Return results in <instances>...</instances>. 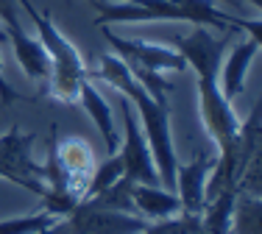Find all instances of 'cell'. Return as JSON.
<instances>
[{"instance_id": "1", "label": "cell", "mask_w": 262, "mask_h": 234, "mask_svg": "<svg viewBox=\"0 0 262 234\" xmlns=\"http://www.w3.org/2000/svg\"><path fill=\"white\" fill-rule=\"evenodd\" d=\"M101 59V70L98 76L109 84L112 89H117L123 98H128L131 106L140 112V126L142 134L148 139V148H151L154 165L159 170V181L165 190H173L176 193V148H173V137H170V103L167 101H157L148 89H142L137 84V78L128 73L126 61H123L117 53H103Z\"/></svg>"}, {"instance_id": "2", "label": "cell", "mask_w": 262, "mask_h": 234, "mask_svg": "<svg viewBox=\"0 0 262 234\" xmlns=\"http://www.w3.org/2000/svg\"><path fill=\"white\" fill-rule=\"evenodd\" d=\"M17 3L31 17V22L36 28V39L45 45L48 56H51V95L64 103H73L78 98V84L90 76L84 56L59 31V26L51 20L48 11H39L31 0H17Z\"/></svg>"}, {"instance_id": "3", "label": "cell", "mask_w": 262, "mask_h": 234, "mask_svg": "<svg viewBox=\"0 0 262 234\" xmlns=\"http://www.w3.org/2000/svg\"><path fill=\"white\" fill-rule=\"evenodd\" d=\"M34 134L20 131V126H11L0 137V178L42 195L45 181H42V165L34 159Z\"/></svg>"}, {"instance_id": "4", "label": "cell", "mask_w": 262, "mask_h": 234, "mask_svg": "<svg viewBox=\"0 0 262 234\" xmlns=\"http://www.w3.org/2000/svg\"><path fill=\"white\" fill-rule=\"evenodd\" d=\"M198 109L204 128L217 151L232 145L240 131V120L232 109V101L217 87V76H198Z\"/></svg>"}, {"instance_id": "5", "label": "cell", "mask_w": 262, "mask_h": 234, "mask_svg": "<svg viewBox=\"0 0 262 234\" xmlns=\"http://www.w3.org/2000/svg\"><path fill=\"white\" fill-rule=\"evenodd\" d=\"M120 109H123V139H120L117 153L123 159V176L137 184H162L159 170L151 156V148H148V139L142 134V126L134 117V112H131V101L123 95H120Z\"/></svg>"}, {"instance_id": "6", "label": "cell", "mask_w": 262, "mask_h": 234, "mask_svg": "<svg viewBox=\"0 0 262 234\" xmlns=\"http://www.w3.org/2000/svg\"><path fill=\"white\" fill-rule=\"evenodd\" d=\"M109 22H187V14L179 0H120L98 6L95 26Z\"/></svg>"}, {"instance_id": "7", "label": "cell", "mask_w": 262, "mask_h": 234, "mask_svg": "<svg viewBox=\"0 0 262 234\" xmlns=\"http://www.w3.org/2000/svg\"><path fill=\"white\" fill-rule=\"evenodd\" d=\"M106 42L126 64L145 67V70H154V73H184L187 70L182 53L176 48L154 45L148 39H123V36H115L109 28H106Z\"/></svg>"}, {"instance_id": "8", "label": "cell", "mask_w": 262, "mask_h": 234, "mask_svg": "<svg viewBox=\"0 0 262 234\" xmlns=\"http://www.w3.org/2000/svg\"><path fill=\"white\" fill-rule=\"evenodd\" d=\"M64 220L73 234H140L148 226L140 215L101 209L86 201H81L70 215H64Z\"/></svg>"}, {"instance_id": "9", "label": "cell", "mask_w": 262, "mask_h": 234, "mask_svg": "<svg viewBox=\"0 0 262 234\" xmlns=\"http://www.w3.org/2000/svg\"><path fill=\"white\" fill-rule=\"evenodd\" d=\"M229 34H221L215 36L212 28H204V26H195L192 34L176 39V51L182 53L184 64L195 70V76H217V67H221V59L226 53V39Z\"/></svg>"}, {"instance_id": "10", "label": "cell", "mask_w": 262, "mask_h": 234, "mask_svg": "<svg viewBox=\"0 0 262 234\" xmlns=\"http://www.w3.org/2000/svg\"><path fill=\"white\" fill-rule=\"evenodd\" d=\"M209 170H212L209 153H198L190 165L176 168V187H179V206H182V215H201Z\"/></svg>"}, {"instance_id": "11", "label": "cell", "mask_w": 262, "mask_h": 234, "mask_svg": "<svg viewBox=\"0 0 262 234\" xmlns=\"http://www.w3.org/2000/svg\"><path fill=\"white\" fill-rule=\"evenodd\" d=\"M257 53H259V36H248V39L237 42L232 53L223 59V67H217V87L229 101H234L246 87V76L251 70V61L257 59Z\"/></svg>"}, {"instance_id": "12", "label": "cell", "mask_w": 262, "mask_h": 234, "mask_svg": "<svg viewBox=\"0 0 262 234\" xmlns=\"http://www.w3.org/2000/svg\"><path fill=\"white\" fill-rule=\"evenodd\" d=\"M131 204L134 212L142 215L148 220H165L173 218L176 212H182L179 206V195L173 190H165L162 184H137L131 181Z\"/></svg>"}, {"instance_id": "13", "label": "cell", "mask_w": 262, "mask_h": 234, "mask_svg": "<svg viewBox=\"0 0 262 234\" xmlns=\"http://www.w3.org/2000/svg\"><path fill=\"white\" fill-rule=\"evenodd\" d=\"M6 36L11 39L17 64L26 70V76L34 78V81H51V56H48L45 45L36 36H31L26 28L9 31Z\"/></svg>"}, {"instance_id": "14", "label": "cell", "mask_w": 262, "mask_h": 234, "mask_svg": "<svg viewBox=\"0 0 262 234\" xmlns=\"http://www.w3.org/2000/svg\"><path fill=\"white\" fill-rule=\"evenodd\" d=\"M76 101H81L84 112L92 117V123H95V128L101 131L109 153H115L117 148H120V137H117V126H115V120H112V109H109V103H106V98L92 87V81L84 78V81L78 84V98Z\"/></svg>"}, {"instance_id": "15", "label": "cell", "mask_w": 262, "mask_h": 234, "mask_svg": "<svg viewBox=\"0 0 262 234\" xmlns=\"http://www.w3.org/2000/svg\"><path fill=\"white\" fill-rule=\"evenodd\" d=\"M56 151H59V159H61V165H64L67 176H70L73 190H76L78 195H84V187L92 176V168H95L90 143H84L81 137H70V139H64V143H56Z\"/></svg>"}, {"instance_id": "16", "label": "cell", "mask_w": 262, "mask_h": 234, "mask_svg": "<svg viewBox=\"0 0 262 234\" xmlns=\"http://www.w3.org/2000/svg\"><path fill=\"white\" fill-rule=\"evenodd\" d=\"M229 234H262V204H259V195L240 193V190L234 193Z\"/></svg>"}, {"instance_id": "17", "label": "cell", "mask_w": 262, "mask_h": 234, "mask_svg": "<svg viewBox=\"0 0 262 234\" xmlns=\"http://www.w3.org/2000/svg\"><path fill=\"white\" fill-rule=\"evenodd\" d=\"M117 178H123V159H120V153L115 151L109 159H106V162H101V165H95V168H92V176H90V181H86V187H84L81 201L92 198V195H98V193H103V190L112 187Z\"/></svg>"}, {"instance_id": "18", "label": "cell", "mask_w": 262, "mask_h": 234, "mask_svg": "<svg viewBox=\"0 0 262 234\" xmlns=\"http://www.w3.org/2000/svg\"><path fill=\"white\" fill-rule=\"evenodd\" d=\"M56 220H59L56 215L39 209V212H34V215H20V218L0 220V234H36V231L48 229V226H53Z\"/></svg>"}, {"instance_id": "19", "label": "cell", "mask_w": 262, "mask_h": 234, "mask_svg": "<svg viewBox=\"0 0 262 234\" xmlns=\"http://www.w3.org/2000/svg\"><path fill=\"white\" fill-rule=\"evenodd\" d=\"M198 218L201 215H173L165 220H154L151 226H145L140 234H195L198 231Z\"/></svg>"}, {"instance_id": "20", "label": "cell", "mask_w": 262, "mask_h": 234, "mask_svg": "<svg viewBox=\"0 0 262 234\" xmlns=\"http://www.w3.org/2000/svg\"><path fill=\"white\" fill-rule=\"evenodd\" d=\"M0 22L6 26V34L23 28L20 26V3L17 0H0Z\"/></svg>"}, {"instance_id": "21", "label": "cell", "mask_w": 262, "mask_h": 234, "mask_svg": "<svg viewBox=\"0 0 262 234\" xmlns=\"http://www.w3.org/2000/svg\"><path fill=\"white\" fill-rule=\"evenodd\" d=\"M14 101H23V95L11 87L9 81H6V76H3V59H0V106H9V103H14Z\"/></svg>"}, {"instance_id": "22", "label": "cell", "mask_w": 262, "mask_h": 234, "mask_svg": "<svg viewBox=\"0 0 262 234\" xmlns=\"http://www.w3.org/2000/svg\"><path fill=\"white\" fill-rule=\"evenodd\" d=\"M36 234H73V231H70V226H67V220L59 218L53 226H48V229H42V231H36Z\"/></svg>"}, {"instance_id": "23", "label": "cell", "mask_w": 262, "mask_h": 234, "mask_svg": "<svg viewBox=\"0 0 262 234\" xmlns=\"http://www.w3.org/2000/svg\"><path fill=\"white\" fill-rule=\"evenodd\" d=\"M212 3H223V6H232V9H243V0H212Z\"/></svg>"}, {"instance_id": "24", "label": "cell", "mask_w": 262, "mask_h": 234, "mask_svg": "<svg viewBox=\"0 0 262 234\" xmlns=\"http://www.w3.org/2000/svg\"><path fill=\"white\" fill-rule=\"evenodd\" d=\"M243 3H248V6H254V9H259V3H262V0H243Z\"/></svg>"}, {"instance_id": "25", "label": "cell", "mask_w": 262, "mask_h": 234, "mask_svg": "<svg viewBox=\"0 0 262 234\" xmlns=\"http://www.w3.org/2000/svg\"><path fill=\"white\" fill-rule=\"evenodd\" d=\"M90 3H92V6H95V9H98V6H101V3H103V0H90Z\"/></svg>"}]
</instances>
